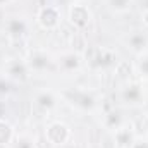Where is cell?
<instances>
[{"label":"cell","instance_id":"4fadbf2b","mask_svg":"<svg viewBox=\"0 0 148 148\" xmlns=\"http://www.w3.org/2000/svg\"><path fill=\"white\" fill-rule=\"evenodd\" d=\"M122 95H124V98H126V100L136 102V100H140V98H141V90H140V86H138V84H129V86H126V88H124Z\"/></svg>","mask_w":148,"mask_h":148},{"label":"cell","instance_id":"ffe728a7","mask_svg":"<svg viewBox=\"0 0 148 148\" xmlns=\"http://www.w3.org/2000/svg\"><path fill=\"white\" fill-rule=\"evenodd\" d=\"M60 2H66V3H69V2H71V0H60Z\"/></svg>","mask_w":148,"mask_h":148},{"label":"cell","instance_id":"8fae6325","mask_svg":"<svg viewBox=\"0 0 148 148\" xmlns=\"http://www.w3.org/2000/svg\"><path fill=\"white\" fill-rule=\"evenodd\" d=\"M71 103L81 107V109H91L95 105V100L88 95V93H83V91H76L71 98Z\"/></svg>","mask_w":148,"mask_h":148},{"label":"cell","instance_id":"9a60e30c","mask_svg":"<svg viewBox=\"0 0 148 148\" xmlns=\"http://www.w3.org/2000/svg\"><path fill=\"white\" fill-rule=\"evenodd\" d=\"M109 5L115 12H126L131 9V0H109Z\"/></svg>","mask_w":148,"mask_h":148},{"label":"cell","instance_id":"7a4b0ae2","mask_svg":"<svg viewBox=\"0 0 148 148\" xmlns=\"http://www.w3.org/2000/svg\"><path fill=\"white\" fill-rule=\"evenodd\" d=\"M50 57L45 53V52H31L29 53V59L26 60V64H28V67L29 69H35V71H45L48 66H50Z\"/></svg>","mask_w":148,"mask_h":148},{"label":"cell","instance_id":"5b68a950","mask_svg":"<svg viewBox=\"0 0 148 148\" xmlns=\"http://www.w3.org/2000/svg\"><path fill=\"white\" fill-rule=\"evenodd\" d=\"M59 66H60L64 71H67V73H71V71H77L79 66H81V57H79L77 53H74V52H67V53L60 55V59H59Z\"/></svg>","mask_w":148,"mask_h":148},{"label":"cell","instance_id":"d6986e66","mask_svg":"<svg viewBox=\"0 0 148 148\" xmlns=\"http://www.w3.org/2000/svg\"><path fill=\"white\" fill-rule=\"evenodd\" d=\"M145 7H147V10H148V0H145Z\"/></svg>","mask_w":148,"mask_h":148},{"label":"cell","instance_id":"3957f363","mask_svg":"<svg viewBox=\"0 0 148 148\" xmlns=\"http://www.w3.org/2000/svg\"><path fill=\"white\" fill-rule=\"evenodd\" d=\"M28 71H29V67H28V64L26 62H21L19 59H12L10 62H9V66H7V73L10 77H16V79H28Z\"/></svg>","mask_w":148,"mask_h":148},{"label":"cell","instance_id":"e0dca14e","mask_svg":"<svg viewBox=\"0 0 148 148\" xmlns=\"http://www.w3.org/2000/svg\"><path fill=\"white\" fill-rule=\"evenodd\" d=\"M129 148H148V141L147 140H145V141H134Z\"/></svg>","mask_w":148,"mask_h":148},{"label":"cell","instance_id":"277c9868","mask_svg":"<svg viewBox=\"0 0 148 148\" xmlns=\"http://www.w3.org/2000/svg\"><path fill=\"white\" fill-rule=\"evenodd\" d=\"M53 134H57V138L53 140V143H55V145H62V143L69 138V127H67L66 124H62V122H53V124H50V127H48V131H47V136L50 138V136H53Z\"/></svg>","mask_w":148,"mask_h":148},{"label":"cell","instance_id":"6da1fadb","mask_svg":"<svg viewBox=\"0 0 148 148\" xmlns=\"http://www.w3.org/2000/svg\"><path fill=\"white\" fill-rule=\"evenodd\" d=\"M86 59H88V64L91 67H97V69H102V67H107L110 66L112 60H114V55H112L109 50L105 48H91L90 53H86Z\"/></svg>","mask_w":148,"mask_h":148},{"label":"cell","instance_id":"ba28073f","mask_svg":"<svg viewBox=\"0 0 148 148\" xmlns=\"http://www.w3.org/2000/svg\"><path fill=\"white\" fill-rule=\"evenodd\" d=\"M69 17H71V21H73L74 24L84 26L86 23H90V10H86L81 5H74L73 9H71V12H69Z\"/></svg>","mask_w":148,"mask_h":148},{"label":"cell","instance_id":"9c48e42d","mask_svg":"<svg viewBox=\"0 0 148 148\" xmlns=\"http://www.w3.org/2000/svg\"><path fill=\"white\" fill-rule=\"evenodd\" d=\"M7 29H9V35H10V36H16V38L26 35V24H24V21L19 19V17H12V19L7 23Z\"/></svg>","mask_w":148,"mask_h":148},{"label":"cell","instance_id":"30bf717a","mask_svg":"<svg viewBox=\"0 0 148 148\" xmlns=\"http://www.w3.org/2000/svg\"><path fill=\"white\" fill-rule=\"evenodd\" d=\"M127 45L134 50H143L148 45V36L143 31H134L133 35L127 36Z\"/></svg>","mask_w":148,"mask_h":148},{"label":"cell","instance_id":"ac0fdd59","mask_svg":"<svg viewBox=\"0 0 148 148\" xmlns=\"http://www.w3.org/2000/svg\"><path fill=\"white\" fill-rule=\"evenodd\" d=\"M145 17H147V19H145V23H147V26H148V10H145Z\"/></svg>","mask_w":148,"mask_h":148},{"label":"cell","instance_id":"2e32d148","mask_svg":"<svg viewBox=\"0 0 148 148\" xmlns=\"http://www.w3.org/2000/svg\"><path fill=\"white\" fill-rule=\"evenodd\" d=\"M136 66H138L140 74L148 79V53H141V55H140V60H138Z\"/></svg>","mask_w":148,"mask_h":148},{"label":"cell","instance_id":"52a82bcc","mask_svg":"<svg viewBox=\"0 0 148 148\" xmlns=\"http://www.w3.org/2000/svg\"><path fill=\"white\" fill-rule=\"evenodd\" d=\"M38 19L45 28H52V26H55L59 23V12L53 7H45V9H41Z\"/></svg>","mask_w":148,"mask_h":148},{"label":"cell","instance_id":"5bb4252c","mask_svg":"<svg viewBox=\"0 0 148 148\" xmlns=\"http://www.w3.org/2000/svg\"><path fill=\"white\" fill-rule=\"evenodd\" d=\"M10 138H12V127L9 124H5L3 121H0V145L9 143Z\"/></svg>","mask_w":148,"mask_h":148},{"label":"cell","instance_id":"8992f818","mask_svg":"<svg viewBox=\"0 0 148 148\" xmlns=\"http://www.w3.org/2000/svg\"><path fill=\"white\" fill-rule=\"evenodd\" d=\"M115 143L119 148H129L134 143V134L129 127H119L115 129Z\"/></svg>","mask_w":148,"mask_h":148},{"label":"cell","instance_id":"7c38bea8","mask_svg":"<svg viewBox=\"0 0 148 148\" xmlns=\"http://www.w3.org/2000/svg\"><path fill=\"white\" fill-rule=\"evenodd\" d=\"M36 102H38V105H41V107H45V109H52V107L55 105V97H53V93H50V91H41L36 97Z\"/></svg>","mask_w":148,"mask_h":148}]
</instances>
